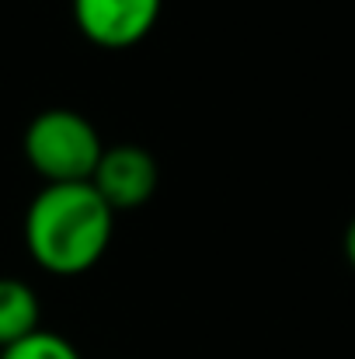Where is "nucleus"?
<instances>
[{
	"label": "nucleus",
	"mask_w": 355,
	"mask_h": 359,
	"mask_svg": "<svg viewBox=\"0 0 355 359\" xmlns=\"http://www.w3.org/2000/svg\"><path fill=\"white\" fill-rule=\"evenodd\" d=\"M116 231V210L91 182L42 185L25 213V248L49 276H81L95 269Z\"/></svg>",
	"instance_id": "f257e3e1"
},
{
	"label": "nucleus",
	"mask_w": 355,
	"mask_h": 359,
	"mask_svg": "<svg viewBox=\"0 0 355 359\" xmlns=\"http://www.w3.org/2000/svg\"><path fill=\"white\" fill-rule=\"evenodd\" d=\"M21 150L46 185H67L91 182L105 143L88 116L74 109H46L28 122Z\"/></svg>",
	"instance_id": "f03ea898"
},
{
	"label": "nucleus",
	"mask_w": 355,
	"mask_h": 359,
	"mask_svg": "<svg viewBox=\"0 0 355 359\" xmlns=\"http://www.w3.org/2000/svg\"><path fill=\"white\" fill-rule=\"evenodd\" d=\"M164 0H74V21L98 49H129L160 21Z\"/></svg>",
	"instance_id": "7ed1b4c3"
},
{
	"label": "nucleus",
	"mask_w": 355,
	"mask_h": 359,
	"mask_svg": "<svg viewBox=\"0 0 355 359\" xmlns=\"http://www.w3.org/2000/svg\"><path fill=\"white\" fill-rule=\"evenodd\" d=\"M91 185L102 192V199L122 213V210H139L153 199L157 185H160V164L153 161L150 150L136 147V143H116L105 147Z\"/></svg>",
	"instance_id": "20e7f679"
},
{
	"label": "nucleus",
	"mask_w": 355,
	"mask_h": 359,
	"mask_svg": "<svg viewBox=\"0 0 355 359\" xmlns=\"http://www.w3.org/2000/svg\"><path fill=\"white\" fill-rule=\"evenodd\" d=\"M39 332V297L28 283L0 276V353Z\"/></svg>",
	"instance_id": "39448f33"
},
{
	"label": "nucleus",
	"mask_w": 355,
	"mask_h": 359,
	"mask_svg": "<svg viewBox=\"0 0 355 359\" xmlns=\"http://www.w3.org/2000/svg\"><path fill=\"white\" fill-rule=\"evenodd\" d=\"M0 359H81V353L63 339V335H56V332H32V335H25L21 342H14V346H7Z\"/></svg>",
	"instance_id": "423d86ee"
},
{
	"label": "nucleus",
	"mask_w": 355,
	"mask_h": 359,
	"mask_svg": "<svg viewBox=\"0 0 355 359\" xmlns=\"http://www.w3.org/2000/svg\"><path fill=\"white\" fill-rule=\"evenodd\" d=\"M342 251H345V262L355 269V217L349 220V227H345V238H342Z\"/></svg>",
	"instance_id": "0eeeda50"
}]
</instances>
